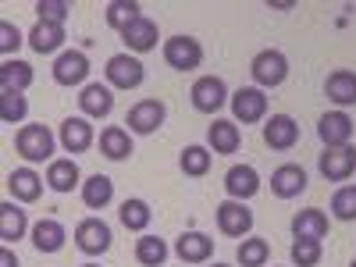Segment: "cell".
<instances>
[{"label":"cell","instance_id":"43","mask_svg":"<svg viewBox=\"0 0 356 267\" xmlns=\"http://www.w3.org/2000/svg\"><path fill=\"white\" fill-rule=\"evenodd\" d=\"M214 267H228V264H214Z\"/></svg>","mask_w":356,"mask_h":267},{"label":"cell","instance_id":"20","mask_svg":"<svg viewBox=\"0 0 356 267\" xmlns=\"http://www.w3.org/2000/svg\"><path fill=\"white\" fill-rule=\"evenodd\" d=\"M324 97H328L339 111L342 107H353L356 104V72H349V68L332 72L328 82H324Z\"/></svg>","mask_w":356,"mask_h":267},{"label":"cell","instance_id":"6","mask_svg":"<svg viewBox=\"0 0 356 267\" xmlns=\"http://www.w3.org/2000/svg\"><path fill=\"white\" fill-rule=\"evenodd\" d=\"M218 228L228 239H243V235L253 232V211L243 200H225L218 203Z\"/></svg>","mask_w":356,"mask_h":267},{"label":"cell","instance_id":"25","mask_svg":"<svg viewBox=\"0 0 356 267\" xmlns=\"http://www.w3.org/2000/svg\"><path fill=\"white\" fill-rule=\"evenodd\" d=\"M207 143H211L214 154H235V150H239V143H243V132H239V125H235V122L218 118V122L207 129Z\"/></svg>","mask_w":356,"mask_h":267},{"label":"cell","instance_id":"5","mask_svg":"<svg viewBox=\"0 0 356 267\" xmlns=\"http://www.w3.org/2000/svg\"><path fill=\"white\" fill-rule=\"evenodd\" d=\"M164 61L175 72H196L203 65V47L193 36H171L164 40Z\"/></svg>","mask_w":356,"mask_h":267},{"label":"cell","instance_id":"36","mask_svg":"<svg viewBox=\"0 0 356 267\" xmlns=\"http://www.w3.org/2000/svg\"><path fill=\"white\" fill-rule=\"evenodd\" d=\"M178 164H182V171L189 178H203L207 171H211V150H207V146H186Z\"/></svg>","mask_w":356,"mask_h":267},{"label":"cell","instance_id":"19","mask_svg":"<svg viewBox=\"0 0 356 267\" xmlns=\"http://www.w3.org/2000/svg\"><path fill=\"white\" fill-rule=\"evenodd\" d=\"M43 182H47V178H40L33 168H15L8 175V189H11V196L18 203H36L43 196Z\"/></svg>","mask_w":356,"mask_h":267},{"label":"cell","instance_id":"3","mask_svg":"<svg viewBox=\"0 0 356 267\" xmlns=\"http://www.w3.org/2000/svg\"><path fill=\"white\" fill-rule=\"evenodd\" d=\"M104 75H107L111 89H139L143 79H146V68L132 54H114L107 61V68H104Z\"/></svg>","mask_w":356,"mask_h":267},{"label":"cell","instance_id":"33","mask_svg":"<svg viewBox=\"0 0 356 267\" xmlns=\"http://www.w3.org/2000/svg\"><path fill=\"white\" fill-rule=\"evenodd\" d=\"M136 260L143 267H164L168 260V243L157 239V235H139L136 239Z\"/></svg>","mask_w":356,"mask_h":267},{"label":"cell","instance_id":"23","mask_svg":"<svg viewBox=\"0 0 356 267\" xmlns=\"http://www.w3.org/2000/svg\"><path fill=\"white\" fill-rule=\"evenodd\" d=\"M25 232H29V218H25V211H22L18 203L4 200V203H0V239H4V246L18 243Z\"/></svg>","mask_w":356,"mask_h":267},{"label":"cell","instance_id":"7","mask_svg":"<svg viewBox=\"0 0 356 267\" xmlns=\"http://www.w3.org/2000/svg\"><path fill=\"white\" fill-rule=\"evenodd\" d=\"M232 114H235V122H243V125L264 122V118H267V97H264V89L243 86L239 93H232Z\"/></svg>","mask_w":356,"mask_h":267},{"label":"cell","instance_id":"30","mask_svg":"<svg viewBox=\"0 0 356 267\" xmlns=\"http://www.w3.org/2000/svg\"><path fill=\"white\" fill-rule=\"evenodd\" d=\"M47 186L54 193H72L79 186V164L72 157H61V161H50L47 168Z\"/></svg>","mask_w":356,"mask_h":267},{"label":"cell","instance_id":"10","mask_svg":"<svg viewBox=\"0 0 356 267\" xmlns=\"http://www.w3.org/2000/svg\"><path fill=\"white\" fill-rule=\"evenodd\" d=\"M317 168L328 182H346V178L356 171V150L353 146H332L317 157Z\"/></svg>","mask_w":356,"mask_h":267},{"label":"cell","instance_id":"16","mask_svg":"<svg viewBox=\"0 0 356 267\" xmlns=\"http://www.w3.org/2000/svg\"><path fill=\"white\" fill-rule=\"evenodd\" d=\"M271 193L278 200H296L300 193H307V171L300 164H282L271 175Z\"/></svg>","mask_w":356,"mask_h":267},{"label":"cell","instance_id":"2","mask_svg":"<svg viewBox=\"0 0 356 267\" xmlns=\"http://www.w3.org/2000/svg\"><path fill=\"white\" fill-rule=\"evenodd\" d=\"M250 75H253L257 89H275L289 79V57L282 50H260L250 61Z\"/></svg>","mask_w":356,"mask_h":267},{"label":"cell","instance_id":"37","mask_svg":"<svg viewBox=\"0 0 356 267\" xmlns=\"http://www.w3.org/2000/svg\"><path fill=\"white\" fill-rule=\"evenodd\" d=\"M321 239H296L292 243V264L296 267H317L321 264Z\"/></svg>","mask_w":356,"mask_h":267},{"label":"cell","instance_id":"38","mask_svg":"<svg viewBox=\"0 0 356 267\" xmlns=\"http://www.w3.org/2000/svg\"><path fill=\"white\" fill-rule=\"evenodd\" d=\"M332 214L339 221H356V186H342L332 196Z\"/></svg>","mask_w":356,"mask_h":267},{"label":"cell","instance_id":"14","mask_svg":"<svg viewBox=\"0 0 356 267\" xmlns=\"http://www.w3.org/2000/svg\"><path fill=\"white\" fill-rule=\"evenodd\" d=\"M89 75V57L82 50H65L54 61V82L57 86H82Z\"/></svg>","mask_w":356,"mask_h":267},{"label":"cell","instance_id":"40","mask_svg":"<svg viewBox=\"0 0 356 267\" xmlns=\"http://www.w3.org/2000/svg\"><path fill=\"white\" fill-rule=\"evenodd\" d=\"M22 47V33L11 25V22H0V50H4V57L11 61V54Z\"/></svg>","mask_w":356,"mask_h":267},{"label":"cell","instance_id":"42","mask_svg":"<svg viewBox=\"0 0 356 267\" xmlns=\"http://www.w3.org/2000/svg\"><path fill=\"white\" fill-rule=\"evenodd\" d=\"M82 267H100V264H82Z\"/></svg>","mask_w":356,"mask_h":267},{"label":"cell","instance_id":"29","mask_svg":"<svg viewBox=\"0 0 356 267\" xmlns=\"http://www.w3.org/2000/svg\"><path fill=\"white\" fill-rule=\"evenodd\" d=\"M33 65L29 61H4L0 65V93H4V89H15V93H25L29 86H33Z\"/></svg>","mask_w":356,"mask_h":267},{"label":"cell","instance_id":"17","mask_svg":"<svg viewBox=\"0 0 356 267\" xmlns=\"http://www.w3.org/2000/svg\"><path fill=\"white\" fill-rule=\"evenodd\" d=\"M175 253H178L182 264H203V260L214 257V239L203 235V232H182L178 243H175Z\"/></svg>","mask_w":356,"mask_h":267},{"label":"cell","instance_id":"31","mask_svg":"<svg viewBox=\"0 0 356 267\" xmlns=\"http://www.w3.org/2000/svg\"><path fill=\"white\" fill-rule=\"evenodd\" d=\"M118 218H122V225L129 232H146L150 221H154V211H150V203H146V200H125L122 211H118Z\"/></svg>","mask_w":356,"mask_h":267},{"label":"cell","instance_id":"9","mask_svg":"<svg viewBox=\"0 0 356 267\" xmlns=\"http://www.w3.org/2000/svg\"><path fill=\"white\" fill-rule=\"evenodd\" d=\"M164 118H168V107H164L161 100H139V104L129 111L125 125H129V132H136V136H150V132H157V129L164 125Z\"/></svg>","mask_w":356,"mask_h":267},{"label":"cell","instance_id":"11","mask_svg":"<svg viewBox=\"0 0 356 267\" xmlns=\"http://www.w3.org/2000/svg\"><path fill=\"white\" fill-rule=\"evenodd\" d=\"M225 193H228V200H253L257 193H260V175H257V168H250V164H232L228 171H225Z\"/></svg>","mask_w":356,"mask_h":267},{"label":"cell","instance_id":"13","mask_svg":"<svg viewBox=\"0 0 356 267\" xmlns=\"http://www.w3.org/2000/svg\"><path fill=\"white\" fill-rule=\"evenodd\" d=\"M317 136L324 143V150H332V146H349V139H353V118L346 111H328L317 122Z\"/></svg>","mask_w":356,"mask_h":267},{"label":"cell","instance_id":"8","mask_svg":"<svg viewBox=\"0 0 356 267\" xmlns=\"http://www.w3.org/2000/svg\"><path fill=\"white\" fill-rule=\"evenodd\" d=\"M75 246H79L86 257L107 253V250H111V228H107V221H100V218L79 221V225H75Z\"/></svg>","mask_w":356,"mask_h":267},{"label":"cell","instance_id":"22","mask_svg":"<svg viewBox=\"0 0 356 267\" xmlns=\"http://www.w3.org/2000/svg\"><path fill=\"white\" fill-rule=\"evenodd\" d=\"M122 40H125V47L129 50H136V54H146V50H154L157 47V40H161V33H157V22L154 18H136L125 33H122Z\"/></svg>","mask_w":356,"mask_h":267},{"label":"cell","instance_id":"12","mask_svg":"<svg viewBox=\"0 0 356 267\" xmlns=\"http://www.w3.org/2000/svg\"><path fill=\"white\" fill-rule=\"evenodd\" d=\"M264 143L271 146V150H292V146L300 143V125H296V118L271 114L264 122Z\"/></svg>","mask_w":356,"mask_h":267},{"label":"cell","instance_id":"39","mask_svg":"<svg viewBox=\"0 0 356 267\" xmlns=\"http://www.w3.org/2000/svg\"><path fill=\"white\" fill-rule=\"evenodd\" d=\"M36 11H40V22H57V25H65V18L72 15V4H68V0H40Z\"/></svg>","mask_w":356,"mask_h":267},{"label":"cell","instance_id":"27","mask_svg":"<svg viewBox=\"0 0 356 267\" xmlns=\"http://www.w3.org/2000/svg\"><path fill=\"white\" fill-rule=\"evenodd\" d=\"M114 200V182L107 175H89L86 182H82V203L89 207V211H104V207Z\"/></svg>","mask_w":356,"mask_h":267},{"label":"cell","instance_id":"32","mask_svg":"<svg viewBox=\"0 0 356 267\" xmlns=\"http://www.w3.org/2000/svg\"><path fill=\"white\" fill-rule=\"evenodd\" d=\"M235 260H239L243 267H264L267 260H271V243L260 239V235H250V239H243L239 250H235Z\"/></svg>","mask_w":356,"mask_h":267},{"label":"cell","instance_id":"44","mask_svg":"<svg viewBox=\"0 0 356 267\" xmlns=\"http://www.w3.org/2000/svg\"><path fill=\"white\" fill-rule=\"evenodd\" d=\"M349 267H356V260H353V264H349Z\"/></svg>","mask_w":356,"mask_h":267},{"label":"cell","instance_id":"24","mask_svg":"<svg viewBox=\"0 0 356 267\" xmlns=\"http://www.w3.org/2000/svg\"><path fill=\"white\" fill-rule=\"evenodd\" d=\"M292 235L296 239H324L328 235V214L317 211V207H307L292 218Z\"/></svg>","mask_w":356,"mask_h":267},{"label":"cell","instance_id":"21","mask_svg":"<svg viewBox=\"0 0 356 267\" xmlns=\"http://www.w3.org/2000/svg\"><path fill=\"white\" fill-rule=\"evenodd\" d=\"M29 235H33V246H36L40 253H57V250H65V239H68L65 225L54 221V218H40Z\"/></svg>","mask_w":356,"mask_h":267},{"label":"cell","instance_id":"15","mask_svg":"<svg viewBox=\"0 0 356 267\" xmlns=\"http://www.w3.org/2000/svg\"><path fill=\"white\" fill-rule=\"evenodd\" d=\"M79 107H82V118H107L114 111V89L100 82H86L79 93Z\"/></svg>","mask_w":356,"mask_h":267},{"label":"cell","instance_id":"4","mask_svg":"<svg viewBox=\"0 0 356 267\" xmlns=\"http://www.w3.org/2000/svg\"><path fill=\"white\" fill-rule=\"evenodd\" d=\"M189 97H193V107L200 114H214V111H221L228 104V86H225L221 75H203V79L193 82Z\"/></svg>","mask_w":356,"mask_h":267},{"label":"cell","instance_id":"18","mask_svg":"<svg viewBox=\"0 0 356 267\" xmlns=\"http://www.w3.org/2000/svg\"><path fill=\"white\" fill-rule=\"evenodd\" d=\"M61 146L68 154H86L89 146H93V125H89V118H65L61 122Z\"/></svg>","mask_w":356,"mask_h":267},{"label":"cell","instance_id":"41","mask_svg":"<svg viewBox=\"0 0 356 267\" xmlns=\"http://www.w3.org/2000/svg\"><path fill=\"white\" fill-rule=\"evenodd\" d=\"M0 267H18V257L11 253V246H4V250H0Z\"/></svg>","mask_w":356,"mask_h":267},{"label":"cell","instance_id":"34","mask_svg":"<svg viewBox=\"0 0 356 267\" xmlns=\"http://www.w3.org/2000/svg\"><path fill=\"white\" fill-rule=\"evenodd\" d=\"M29 114V100L22 93H15V89H4L0 93V122L4 125H22Z\"/></svg>","mask_w":356,"mask_h":267},{"label":"cell","instance_id":"28","mask_svg":"<svg viewBox=\"0 0 356 267\" xmlns=\"http://www.w3.org/2000/svg\"><path fill=\"white\" fill-rule=\"evenodd\" d=\"M100 154H104L107 161H125V157L132 154V136H129V129L107 125V129L100 132Z\"/></svg>","mask_w":356,"mask_h":267},{"label":"cell","instance_id":"1","mask_svg":"<svg viewBox=\"0 0 356 267\" xmlns=\"http://www.w3.org/2000/svg\"><path fill=\"white\" fill-rule=\"evenodd\" d=\"M54 132L47 125H22L15 136V150L29 161V164H43L54 161Z\"/></svg>","mask_w":356,"mask_h":267},{"label":"cell","instance_id":"35","mask_svg":"<svg viewBox=\"0 0 356 267\" xmlns=\"http://www.w3.org/2000/svg\"><path fill=\"white\" fill-rule=\"evenodd\" d=\"M139 11H143V8L136 4V0H114V4H107V25L118 29V33H125L136 18H143Z\"/></svg>","mask_w":356,"mask_h":267},{"label":"cell","instance_id":"26","mask_svg":"<svg viewBox=\"0 0 356 267\" xmlns=\"http://www.w3.org/2000/svg\"><path fill=\"white\" fill-rule=\"evenodd\" d=\"M25 40H29V47H33L36 54H54V50H61V43H65V25H57V22H36L33 33H29Z\"/></svg>","mask_w":356,"mask_h":267}]
</instances>
